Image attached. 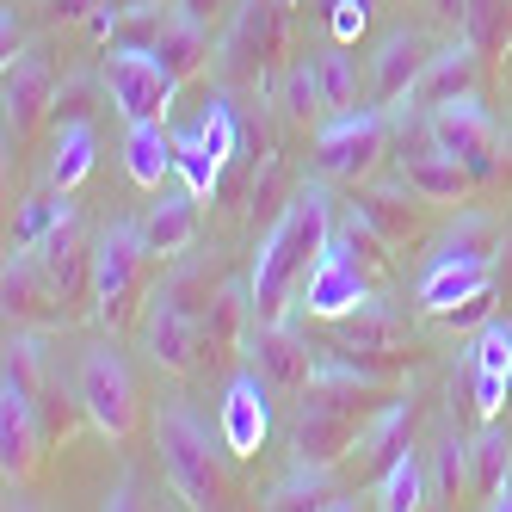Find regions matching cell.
Segmentation results:
<instances>
[{
	"label": "cell",
	"mask_w": 512,
	"mask_h": 512,
	"mask_svg": "<svg viewBox=\"0 0 512 512\" xmlns=\"http://www.w3.org/2000/svg\"><path fill=\"white\" fill-rule=\"evenodd\" d=\"M389 377L371 371V364H352L340 358L334 346H321L315 358V377L303 395H290V451H297V463H321L334 469L340 457H352L358 432L371 426V414L383 408Z\"/></svg>",
	"instance_id": "obj_1"
},
{
	"label": "cell",
	"mask_w": 512,
	"mask_h": 512,
	"mask_svg": "<svg viewBox=\"0 0 512 512\" xmlns=\"http://www.w3.org/2000/svg\"><path fill=\"white\" fill-rule=\"evenodd\" d=\"M334 223H340V216H334V198H327L321 179H303V186L284 198L278 223L266 229L260 253H253V272H247L253 321H290V309H297V284L321 260Z\"/></svg>",
	"instance_id": "obj_2"
},
{
	"label": "cell",
	"mask_w": 512,
	"mask_h": 512,
	"mask_svg": "<svg viewBox=\"0 0 512 512\" xmlns=\"http://www.w3.org/2000/svg\"><path fill=\"white\" fill-rule=\"evenodd\" d=\"M216 445L223 438H210V426H198L192 408H179V401H167L161 420H155V451H161V475L179 506L192 512H210L216 500H223V463H216Z\"/></svg>",
	"instance_id": "obj_3"
},
{
	"label": "cell",
	"mask_w": 512,
	"mask_h": 512,
	"mask_svg": "<svg viewBox=\"0 0 512 512\" xmlns=\"http://www.w3.org/2000/svg\"><path fill=\"white\" fill-rule=\"evenodd\" d=\"M371 297H377V266L358 253V241L346 235V223H334V235H327V247H321V260L297 284V309H290V321H297V315L346 321L352 309H364Z\"/></svg>",
	"instance_id": "obj_4"
},
{
	"label": "cell",
	"mask_w": 512,
	"mask_h": 512,
	"mask_svg": "<svg viewBox=\"0 0 512 512\" xmlns=\"http://www.w3.org/2000/svg\"><path fill=\"white\" fill-rule=\"evenodd\" d=\"M75 401H81V414L93 420V432L99 438H124L136 432V377H130V364H124V352L112 346V340H99V346H87L81 352V364H75Z\"/></svg>",
	"instance_id": "obj_5"
},
{
	"label": "cell",
	"mask_w": 512,
	"mask_h": 512,
	"mask_svg": "<svg viewBox=\"0 0 512 512\" xmlns=\"http://www.w3.org/2000/svg\"><path fill=\"white\" fill-rule=\"evenodd\" d=\"M142 352H149L155 371H167V377H186L204 358V303L186 297V272L167 278L149 297V309H142Z\"/></svg>",
	"instance_id": "obj_6"
},
{
	"label": "cell",
	"mask_w": 512,
	"mask_h": 512,
	"mask_svg": "<svg viewBox=\"0 0 512 512\" xmlns=\"http://www.w3.org/2000/svg\"><path fill=\"white\" fill-rule=\"evenodd\" d=\"M383 142H389V112H383V105H352V112H334L315 130V173L358 186V179L377 173Z\"/></svg>",
	"instance_id": "obj_7"
},
{
	"label": "cell",
	"mask_w": 512,
	"mask_h": 512,
	"mask_svg": "<svg viewBox=\"0 0 512 512\" xmlns=\"http://www.w3.org/2000/svg\"><path fill=\"white\" fill-rule=\"evenodd\" d=\"M99 81H105V93H112V105H118L124 124L167 118V105L179 93L173 68L149 44H112V50H105V62H99Z\"/></svg>",
	"instance_id": "obj_8"
},
{
	"label": "cell",
	"mask_w": 512,
	"mask_h": 512,
	"mask_svg": "<svg viewBox=\"0 0 512 512\" xmlns=\"http://www.w3.org/2000/svg\"><path fill=\"white\" fill-rule=\"evenodd\" d=\"M142 260H149V247H142V229L130 223H105L99 241H93V278H87V297H93V315L105 327H118L136 303L142 290Z\"/></svg>",
	"instance_id": "obj_9"
},
{
	"label": "cell",
	"mask_w": 512,
	"mask_h": 512,
	"mask_svg": "<svg viewBox=\"0 0 512 512\" xmlns=\"http://www.w3.org/2000/svg\"><path fill=\"white\" fill-rule=\"evenodd\" d=\"M426 130H432L438 149L457 155L475 179H488V173L500 167V124H494V112L482 105V93H457V99H445V105H432V112H426Z\"/></svg>",
	"instance_id": "obj_10"
},
{
	"label": "cell",
	"mask_w": 512,
	"mask_h": 512,
	"mask_svg": "<svg viewBox=\"0 0 512 512\" xmlns=\"http://www.w3.org/2000/svg\"><path fill=\"white\" fill-rule=\"evenodd\" d=\"M469 395L475 420H500L506 414V395H512V321H482V334H475L457 358V383Z\"/></svg>",
	"instance_id": "obj_11"
},
{
	"label": "cell",
	"mask_w": 512,
	"mask_h": 512,
	"mask_svg": "<svg viewBox=\"0 0 512 512\" xmlns=\"http://www.w3.org/2000/svg\"><path fill=\"white\" fill-rule=\"evenodd\" d=\"M272 401L278 389L260 377V371H235L229 389H223V408H216V438L235 463H253L272 438Z\"/></svg>",
	"instance_id": "obj_12"
},
{
	"label": "cell",
	"mask_w": 512,
	"mask_h": 512,
	"mask_svg": "<svg viewBox=\"0 0 512 512\" xmlns=\"http://www.w3.org/2000/svg\"><path fill=\"white\" fill-rule=\"evenodd\" d=\"M179 142V186H186L198 204L216 192V179H223V167H229V155H235V118H229V105L223 99H210L204 105V118L186 130V136H173Z\"/></svg>",
	"instance_id": "obj_13"
},
{
	"label": "cell",
	"mask_w": 512,
	"mask_h": 512,
	"mask_svg": "<svg viewBox=\"0 0 512 512\" xmlns=\"http://www.w3.org/2000/svg\"><path fill=\"white\" fill-rule=\"evenodd\" d=\"M247 358H253V371H260L278 395H303L309 377H315L321 346H309V340L297 334V321H253Z\"/></svg>",
	"instance_id": "obj_14"
},
{
	"label": "cell",
	"mask_w": 512,
	"mask_h": 512,
	"mask_svg": "<svg viewBox=\"0 0 512 512\" xmlns=\"http://www.w3.org/2000/svg\"><path fill=\"white\" fill-rule=\"evenodd\" d=\"M494 284V260L488 253H469V247H438L426 272H420V309L426 315H451L463 309L475 290H488Z\"/></svg>",
	"instance_id": "obj_15"
},
{
	"label": "cell",
	"mask_w": 512,
	"mask_h": 512,
	"mask_svg": "<svg viewBox=\"0 0 512 512\" xmlns=\"http://www.w3.org/2000/svg\"><path fill=\"white\" fill-rule=\"evenodd\" d=\"M334 352L340 358H352V364H371V371H383L389 377V364L408 352V327L395 321V309L389 303H364V309H352L346 321H334Z\"/></svg>",
	"instance_id": "obj_16"
},
{
	"label": "cell",
	"mask_w": 512,
	"mask_h": 512,
	"mask_svg": "<svg viewBox=\"0 0 512 512\" xmlns=\"http://www.w3.org/2000/svg\"><path fill=\"white\" fill-rule=\"evenodd\" d=\"M38 389H25L19 377H0V469H7V494L25 482V469L38 463Z\"/></svg>",
	"instance_id": "obj_17"
},
{
	"label": "cell",
	"mask_w": 512,
	"mask_h": 512,
	"mask_svg": "<svg viewBox=\"0 0 512 512\" xmlns=\"http://www.w3.org/2000/svg\"><path fill=\"white\" fill-rule=\"evenodd\" d=\"M426 38L420 31H389V38L377 44V56H371V81H364V105H383V112H395L401 99H414V87H420V68H426Z\"/></svg>",
	"instance_id": "obj_18"
},
{
	"label": "cell",
	"mask_w": 512,
	"mask_h": 512,
	"mask_svg": "<svg viewBox=\"0 0 512 512\" xmlns=\"http://www.w3.org/2000/svg\"><path fill=\"white\" fill-rule=\"evenodd\" d=\"M25 253L38 260V272H44V284H50L56 303H75L81 290H87V278H93V247L81 241V223H75V216H62V223H56L38 247H25Z\"/></svg>",
	"instance_id": "obj_19"
},
{
	"label": "cell",
	"mask_w": 512,
	"mask_h": 512,
	"mask_svg": "<svg viewBox=\"0 0 512 512\" xmlns=\"http://www.w3.org/2000/svg\"><path fill=\"white\" fill-rule=\"evenodd\" d=\"M414 445V408L408 401H383V408L371 414V426L358 432V445H352V469H358V482H371L377 488V475Z\"/></svg>",
	"instance_id": "obj_20"
},
{
	"label": "cell",
	"mask_w": 512,
	"mask_h": 512,
	"mask_svg": "<svg viewBox=\"0 0 512 512\" xmlns=\"http://www.w3.org/2000/svg\"><path fill=\"white\" fill-rule=\"evenodd\" d=\"M469 186H475V173L457 155H445L438 142H432V149L401 155V192H414L420 204H463Z\"/></svg>",
	"instance_id": "obj_21"
},
{
	"label": "cell",
	"mask_w": 512,
	"mask_h": 512,
	"mask_svg": "<svg viewBox=\"0 0 512 512\" xmlns=\"http://www.w3.org/2000/svg\"><path fill=\"white\" fill-rule=\"evenodd\" d=\"M475 68H482V50H475L463 31H457V44H445V50H432L426 56V68H420V87H414V99L408 105H445V99H457V93H475Z\"/></svg>",
	"instance_id": "obj_22"
},
{
	"label": "cell",
	"mask_w": 512,
	"mask_h": 512,
	"mask_svg": "<svg viewBox=\"0 0 512 512\" xmlns=\"http://www.w3.org/2000/svg\"><path fill=\"white\" fill-rule=\"evenodd\" d=\"M253 334V290L223 284L216 297H204V352L210 358H241Z\"/></svg>",
	"instance_id": "obj_23"
},
{
	"label": "cell",
	"mask_w": 512,
	"mask_h": 512,
	"mask_svg": "<svg viewBox=\"0 0 512 512\" xmlns=\"http://www.w3.org/2000/svg\"><path fill=\"white\" fill-rule=\"evenodd\" d=\"M173 167H179V142L167 136V118L130 124V136H124V173L136 179V186L142 192H161L167 179H173Z\"/></svg>",
	"instance_id": "obj_24"
},
{
	"label": "cell",
	"mask_w": 512,
	"mask_h": 512,
	"mask_svg": "<svg viewBox=\"0 0 512 512\" xmlns=\"http://www.w3.org/2000/svg\"><path fill=\"white\" fill-rule=\"evenodd\" d=\"M142 247H149V260H179L192 241H198V198L179 186L173 198L149 204V216H142Z\"/></svg>",
	"instance_id": "obj_25"
},
{
	"label": "cell",
	"mask_w": 512,
	"mask_h": 512,
	"mask_svg": "<svg viewBox=\"0 0 512 512\" xmlns=\"http://www.w3.org/2000/svg\"><path fill=\"white\" fill-rule=\"evenodd\" d=\"M44 99H50V68H44V56L38 50H19L7 62V130L25 136L31 118L44 112Z\"/></svg>",
	"instance_id": "obj_26"
},
{
	"label": "cell",
	"mask_w": 512,
	"mask_h": 512,
	"mask_svg": "<svg viewBox=\"0 0 512 512\" xmlns=\"http://www.w3.org/2000/svg\"><path fill=\"white\" fill-rule=\"evenodd\" d=\"M371 506H383V512H420V506H432V475H426V451H401L383 475H377V500Z\"/></svg>",
	"instance_id": "obj_27"
},
{
	"label": "cell",
	"mask_w": 512,
	"mask_h": 512,
	"mask_svg": "<svg viewBox=\"0 0 512 512\" xmlns=\"http://www.w3.org/2000/svg\"><path fill=\"white\" fill-rule=\"evenodd\" d=\"M260 506H272V512H297V506H315V512H327V506H352V500H340V488H334V475H327L321 463H297L284 475V482H272L266 488V500Z\"/></svg>",
	"instance_id": "obj_28"
},
{
	"label": "cell",
	"mask_w": 512,
	"mask_h": 512,
	"mask_svg": "<svg viewBox=\"0 0 512 512\" xmlns=\"http://www.w3.org/2000/svg\"><path fill=\"white\" fill-rule=\"evenodd\" d=\"M93 161H99V136H93V124L87 118H68L62 130H56V149H50V186H62V192H75L81 179L93 173Z\"/></svg>",
	"instance_id": "obj_29"
},
{
	"label": "cell",
	"mask_w": 512,
	"mask_h": 512,
	"mask_svg": "<svg viewBox=\"0 0 512 512\" xmlns=\"http://www.w3.org/2000/svg\"><path fill=\"white\" fill-rule=\"evenodd\" d=\"M506 475H512V438H506L494 420H482V432L469 438V494L488 506V500L500 494Z\"/></svg>",
	"instance_id": "obj_30"
},
{
	"label": "cell",
	"mask_w": 512,
	"mask_h": 512,
	"mask_svg": "<svg viewBox=\"0 0 512 512\" xmlns=\"http://www.w3.org/2000/svg\"><path fill=\"white\" fill-rule=\"evenodd\" d=\"M149 50L173 68V81H186V75H198L204 56H210V31L192 25V19H179V13H161V31H155Z\"/></svg>",
	"instance_id": "obj_31"
},
{
	"label": "cell",
	"mask_w": 512,
	"mask_h": 512,
	"mask_svg": "<svg viewBox=\"0 0 512 512\" xmlns=\"http://www.w3.org/2000/svg\"><path fill=\"white\" fill-rule=\"evenodd\" d=\"M426 475H432V500L457 506V494H469V438H457V432L438 438L426 451Z\"/></svg>",
	"instance_id": "obj_32"
},
{
	"label": "cell",
	"mask_w": 512,
	"mask_h": 512,
	"mask_svg": "<svg viewBox=\"0 0 512 512\" xmlns=\"http://www.w3.org/2000/svg\"><path fill=\"white\" fill-rule=\"evenodd\" d=\"M62 216H75V204H68V192L62 186H50L44 179V192H31L19 210H13V247H38Z\"/></svg>",
	"instance_id": "obj_33"
},
{
	"label": "cell",
	"mask_w": 512,
	"mask_h": 512,
	"mask_svg": "<svg viewBox=\"0 0 512 512\" xmlns=\"http://www.w3.org/2000/svg\"><path fill=\"white\" fill-rule=\"evenodd\" d=\"M315 75H321V112H327V118H334V112H352V105H358V56H352V44L321 50V56H315Z\"/></svg>",
	"instance_id": "obj_34"
},
{
	"label": "cell",
	"mask_w": 512,
	"mask_h": 512,
	"mask_svg": "<svg viewBox=\"0 0 512 512\" xmlns=\"http://www.w3.org/2000/svg\"><path fill=\"white\" fill-rule=\"evenodd\" d=\"M38 303H56V297H50L38 260H31L25 247H13L7 253V315L13 321H31V315H38Z\"/></svg>",
	"instance_id": "obj_35"
},
{
	"label": "cell",
	"mask_w": 512,
	"mask_h": 512,
	"mask_svg": "<svg viewBox=\"0 0 512 512\" xmlns=\"http://www.w3.org/2000/svg\"><path fill=\"white\" fill-rule=\"evenodd\" d=\"M463 38L475 44V50H500L506 38H512V19H506V0H469V13H463Z\"/></svg>",
	"instance_id": "obj_36"
},
{
	"label": "cell",
	"mask_w": 512,
	"mask_h": 512,
	"mask_svg": "<svg viewBox=\"0 0 512 512\" xmlns=\"http://www.w3.org/2000/svg\"><path fill=\"white\" fill-rule=\"evenodd\" d=\"M321 112V75H315V62H290V75H284V118L290 124H309Z\"/></svg>",
	"instance_id": "obj_37"
},
{
	"label": "cell",
	"mask_w": 512,
	"mask_h": 512,
	"mask_svg": "<svg viewBox=\"0 0 512 512\" xmlns=\"http://www.w3.org/2000/svg\"><path fill=\"white\" fill-rule=\"evenodd\" d=\"M352 204H358L364 216H371V223H377L389 241H401V235H408V216H395V210H389L395 198H383V192H364V198H352Z\"/></svg>",
	"instance_id": "obj_38"
},
{
	"label": "cell",
	"mask_w": 512,
	"mask_h": 512,
	"mask_svg": "<svg viewBox=\"0 0 512 512\" xmlns=\"http://www.w3.org/2000/svg\"><path fill=\"white\" fill-rule=\"evenodd\" d=\"M494 297H500L494 284H488V290H475V297H469L463 309H451L445 321H451V327H475V321H488V315H494Z\"/></svg>",
	"instance_id": "obj_39"
},
{
	"label": "cell",
	"mask_w": 512,
	"mask_h": 512,
	"mask_svg": "<svg viewBox=\"0 0 512 512\" xmlns=\"http://www.w3.org/2000/svg\"><path fill=\"white\" fill-rule=\"evenodd\" d=\"M173 13H179V19H192V25H204V31H210L216 19H223V13H229V0H173Z\"/></svg>",
	"instance_id": "obj_40"
},
{
	"label": "cell",
	"mask_w": 512,
	"mask_h": 512,
	"mask_svg": "<svg viewBox=\"0 0 512 512\" xmlns=\"http://www.w3.org/2000/svg\"><path fill=\"white\" fill-rule=\"evenodd\" d=\"M0 50H7V62L25 50V25H19V13L7 7V19H0Z\"/></svg>",
	"instance_id": "obj_41"
},
{
	"label": "cell",
	"mask_w": 512,
	"mask_h": 512,
	"mask_svg": "<svg viewBox=\"0 0 512 512\" xmlns=\"http://www.w3.org/2000/svg\"><path fill=\"white\" fill-rule=\"evenodd\" d=\"M432 13L445 19V25H457V31H463V13H469V0H432Z\"/></svg>",
	"instance_id": "obj_42"
},
{
	"label": "cell",
	"mask_w": 512,
	"mask_h": 512,
	"mask_svg": "<svg viewBox=\"0 0 512 512\" xmlns=\"http://www.w3.org/2000/svg\"><path fill=\"white\" fill-rule=\"evenodd\" d=\"M87 7H99V0H50V13H56V19H81Z\"/></svg>",
	"instance_id": "obj_43"
},
{
	"label": "cell",
	"mask_w": 512,
	"mask_h": 512,
	"mask_svg": "<svg viewBox=\"0 0 512 512\" xmlns=\"http://www.w3.org/2000/svg\"><path fill=\"white\" fill-rule=\"evenodd\" d=\"M155 7H161V0H155Z\"/></svg>",
	"instance_id": "obj_44"
}]
</instances>
